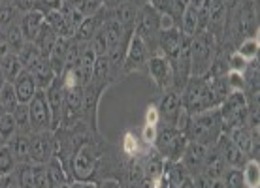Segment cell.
<instances>
[{"mask_svg": "<svg viewBox=\"0 0 260 188\" xmlns=\"http://www.w3.org/2000/svg\"><path fill=\"white\" fill-rule=\"evenodd\" d=\"M221 134H222V121H221L219 107H211L208 111L190 115L189 128L185 132V136H187L189 141L200 143V145H206V147L213 145Z\"/></svg>", "mask_w": 260, "mask_h": 188, "instance_id": "obj_1", "label": "cell"}, {"mask_svg": "<svg viewBox=\"0 0 260 188\" xmlns=\"http://www.w3.org/2000/svg\"><path fill=\"white\" fill-rule=\"evenodd\" d=\"M215 38L209 30H202L190 40V78H204L213 64Z\"/></svg>", "mask_w": 260, "mask_h": 188, "instance_id": "obj_2", "label": "cell"}, {"mask_svg": "<svg viewBox=\"0 0 260 188\" xmlns=\"http://www.w3.org/2000/svg\"><path fill=\"white\" fill-rule=\"evenodd\" d=\"M183 89H185V92H183L181 96V104L190 115L208 111L211 107H217L213 94H211V89L204 81V78H189V81H187V85Z\"/></svg>", "mask_w": 260, "mask_h": 188, "instance_id": "obj_3", "label": "cell"}, {"mask_svg": "<svg viewBox=\"0 0 260 188\" xmlns=\"http://www.w3.org/2000/svg\"><path fill=\"white\" fill-rule=\"evenodd\" d=\"M247 98L243 91L230 92L219 105V113H221L222 121V134H228L236 126H243L247 121Z\"/></svg>", "mask_w": 260, "mask_h": 188, "instance_id": "obj_4", "label": "cell"}, {"mask_svg": "<svg viewBox=\"0 0 260 188\" xmlns=\"http://www.w3.org/2000/svg\"><path fill=\"white\" fill-rule=\"evenodd\" d=\"M187 136L183 132H177L176 128H166L162 130L155 141V149L158 151V155L162 156L168 162H179L183 156V151L187 147Z\"/></svg>", "mask_w": 260, "mask_h": 188, "instance_id": "obj_5", "label": "cell"}, {"mask_svg": "<svg viewBox=\"0 0 260 188\" xmlns=\"http://www.w3.org/2000/svg\"><path fill=\"white\" fill-rule=\"evenodd\" d=\"M158 17H160V15H158L149 4H143V6L140 8V15H138L136 28H134V32H136L151 49H158V47H156V44H158V34H160Z\"/></svg>", "mask_w": 260, "mask_h": 188, "instance_id": "obj_6", "label": "cell"}, {"mask_svg": "<svg viewBox=\"0 0 260 188\" xmlns=\"http://www.w3.org/2000/svg\"><path fill=\"white\" fill-rule=\"evenodd\" d=\"M72 177L76 182H91L94 171H96V156L92 155L91 145L83 143L76 153L70 162Z\"/></svg>", "mask_w": 260, "mask_h": 188, "instance_id": "obj_7", "label": "cell"}, {"mask_svg": "<svg viewBox=\"0 0 260 188\" xmlns=\"http://www.w3.org/2000/svg\"><path fill=\"white\" fill-rule=\"evenodd\" d=\"M28 117L32 132H47V130L51 132V109L44 89H38L32 100L28 102Z\"/></svg>", "mask_w": 260, "mask_h": 188, "instance_id": "obj_8", "label": "cell"}, {"mask_svg": "<svg viewBox=\"0 0 260 188\" xmlns=\"http://www.w3.org/2000/svg\"><path fill=\"white\" fill-rule=\"evenodd\" d=\"M149 53H151V49L147 47V44L134 32L130 36L128 47H126V53H124L123 70L126 71V73L134 70H142L143 66L147 64V60H149V57H151Z\"/></svg>", "mask_w": 260, "mask_h": 188, "instance_id": "obj_9", "label": "cell"}, {"mask_svg": "<svg viewBox=\"0 0 260 188\" xmlns=\"http://www.w3.org/2000/svg\"><path fill=\"white\" fill-rule=\"evenodd\" d=\"M147 71H149L151 79L160 91H170V87L174 85V70H172V62H170L164 55L156 53L151 55L147 60Z\"/></svg>", "mask_w": 260, "mask_h": 188, "instance_id": "obj_10", "label": "cell"}, {"mask_svg": "<svg viewBox=\"0 0 260 188\" xmlns=\"http://www.w3.org/2000/svg\"><path fill=\"white\" fill-rule=\"evenodd\" d=\"M47 104L51 109V132L59 128V124L64 121V89L60 83V78H55L49 87L46 89Z\"/></svg>", "mask_w": 260, "mask_h": 188, "instance_id": "obj_11", "label": "cell"}, {"mask_svg": "<svg viewBox=\"0 0 260 188\" xmlns=\"http://www.w3.org/2000/svg\"><path fill=\"white\" fill-rule=\"evenodd\" d=\"M53 156V137L47 132H30V164H47Z\"/></svg>", "mask_w": 260, "mask_h": 188, "instance_id": "obj_12", "label": "cell"}, {"mask_svg": "<svg viewBox=\"0 0 260 188\" xmlns=\"http://www.w3.org/2000/svg\"><path fill=\"white\" fill-rule=\"evenodd\" d=\"M110 17H111L110 10H108L106 6L102 8L100 12L94 13V15H91V17H85L83 23L76 28L74 40H78V42H91V40L94 38V34L102 28V25H104Z\"/></svg>", "mask_w": 260, "mask_h": 188, "instance_id": "obj_13", "label": "cell"}, {"mask_svg": "<svg viewBox=\"0 0 260 188\" xmlns=\"http://www.w3.org/2000/svg\"><path fill=\"white\" fill-rule=\"evenodd\" d=\"M213 147L221 153L226 166H230V168L241 169L245 166V162L249 160V156L245 155V153H241L234 143L230 141V137H228L226 134H221V136L217 137V141L213 143Z\"/></svg>", "mask_w": 260, "mask_h": 188, "instance_id": "obj_14", "label": "cell"}, {"mask_svg": "<svg viewBox=\"0 0 260 188\" xmlns=\"http://www.w3.org/2000/svg\"><path fill=\"white\" fill-rule=\"evenodd\" d=\"M183 42H185V38H183L181 30L177 26H174V28L162 30V32L158 34V44H156V47H158L160 55H164L172 62V60H176V57L181 51Z\"/></svg>", "mask_w": 260, "mask_h": 188, "instance_id": "obj_15", "label": "cell"}, {"mask_svg": "<svg viewBox=\"0 0 260 188\" xmlns=\"http://www.w3.org/2000/svg\"><path fill=\"white\" fill-rule=\"evenodd\" d=\"M206 153H208V147H206V145H200V143H194V141L187 143V147L183 151V156L179 162L183 164V168L187 169V173H189L190 177L196 175V173H200L202 164L206 160Z\"/></svg>", "mask_w": 260, "mask_h": 188, "instance_id": "obj_16", "label": "cell"}, {"mask_svg": "<svg viewBox=\"0 0 260 188\" xmlns=\"http://www.w3.org/2000/svg\"><path fill=\"white\" fill-rule=\"evenodd\" d=\"M140 8H142V6H140V4H136V0H128V2H124V4H119L117 8H111L110 15H111V19L117 21L124 30L134 32L138 15H140Z\"/></svg>", "mask_w": 260, "mask_h": 188, "instance_id": "obj_17", "label": "cell"}, {"mask_svg": "<svg viewBox=\"0 0 260 188\" xmlns=\"http://www.w3.org/2000/svg\"><path fill=\"white\" fill-rule=\"evenodd\" d=\"M106 89V85L94 83L91 81L89 85L83 87V111L85 115L89 117L92 128L96 130V123H98V100H100V94Z\"/></svg>", "mask_w": 260, "mask_h": 188, "instance_id": "obj_18", "label": "cell"}, {"mask_svg": "<svg viewBox=\"0 0 260 188\" xmlns=\"http://www.w3.org/2000/svg\"><path fill=\"white\" fill-rule=\"evenodd\" d=\"M224 171H226V162H224L221 153L213 147L211 151L206 153V160L202 164L200 173L209 181H219V179H222Z\"/></svg>", "mask_w": 260, "mask_h": 188, "instance_id": "obj_19", "label": "cell"}, {"mask_svg": "<svg viewBox=\"0 0 260 188\" xmlns=\"http://www.w3.org/2000/svg\"><path fill=\"white\" fill-rule=\"evenodd\" d=\"M44 23H46V13H44V10H30V12H25L19 26L26 42H34V40H36L40 28L44 26Z\"/></svg>", "mask_w": 260, "mask_h": 188, "instance_id": "obj_20", "label": "cell"}, {"mask_svg": "<svg viewBox=\"0 0 260 188\" xmlns=\"http://www.w3.org/2000/svg\"><path fill=\"white\" fill-rule=\"evenodd\" d=\"M13 89H15V96H17L19 104H28L34 94H36V91H38L34 76L28 70H23L17 76V79L13 81Z\"/></svg>", "mask_w": 260, "mask_h": 188, "instance_id": "obj_21", "label": "cell"}, {"mask_svg": "<svg viewBox=\"0 0 260 188\" xmlns=\"http://www.w3.org/2000/svg\"><path fill=\"white\" fill-rule=\"evenodd\" d=\"M8 145L12 149L15 162L19 164H30V134H23V132H15L10 139Z\"/></svg>", "mask_w": 260, "mask_h": 188, "instance_id": "obj_22", "label": "cell"}, {"mask_svg": "<svg viewBox=\"0 0 260 188\" xmlns=\"http://www.w3.org/2000/svg\"><path fill=\"white\" fill-rule=\"evenodd\" d=\"M158 113H160V119L166 117L170 121V128H174V121H176V115L179 107H181V96L177 94V91H164V96L160 98L158 102Z\"/></svg>", "mask_w": 260, "mask_h": 188, "instance_id": "obj_23", "label": "cell"}, {"mask_svg": "<svg viewBox=\"0 0 260 188\" xmlns=\"http://www.w3.org/2000/svg\"><path fill=\"white\" fill-rule=\"evenodd\" d=\"M46 23L51 26L53 30L57 32V36L60 38H74V26L70 25V21L66 17L64 13H60L59 10H49L46 12Z\"/></svg>", "mask_w": 260, "mask_h": 188, "instance_id": "obj_24", "label": "cell"}, {"mask_svg": "<svg viewBox=\"0 0 260 188\" xmlns=\"http://www.w3.org/2000/svg\"><path fill=\"white\" fill-rule=\"evenodd\" d=\"M68 40L70 38H60L57 40V44L53 47V51L49 53V64H51L53 71H55V76L59 78L62 76V71L66 70V53H68Z\"/></svg>", "mask_w": 260, "mask_h": 188, "instance_id": "obj_25", "label": "cell"}, {"mask_svg": "<svg viewBox=\"0 0 260 188\" xmlns=\"http://www.w3.org/2000/svg\"><path fill=\"white\" fill-rule=\"evenodd\" d=\"M83 111V87H72L64 91V117H76Z\"/></svg>", "mask_w": 260, "mask_h": 188, "instance_id": "obj_26", "label": "cell"}, {"mask_svg": "<svg viewBox=\"0 0 260 188\" xmlns=\"http://www.w3.org/2000/svg\"><path fill=\"white\" fill-rule=\"evenodd\" d=\"M254 132H258V130H249L247 126L243 124V126H236V128H232L226 136L230 137V141L234 143L241 153H245V155L249 156V153H251V147H253Z\"/></svg>", "mask_w": 260, "mask_h": 188, "instance_id": "obj_27", "label": "cell"}, {"mask_svg": "<svg viewBox=\"0 0 260 188\" xmlns=\"http://www.w3.org/2000/svg\"><path fill=\"white\" fill-rule=\"evenodd\" d=\"M28 71L34 76L36 87H38V89H44V91H46L47 87L55 81V78H57V76H55V71H53V68H51V64H49V59H47V57H44L38 64L34 66L32 70H28Z\"/></svg>", "mask_w": 260, "mask_h": 188, "instance_id": "obj_28", "label": "cell"}, {"mask_svg": "<svg viewBox=\"0 0 260 188\" xmlns=\"http://www.w3.org/2000/svg\"><path fill=\"white\" fill-rule=\"evenodd\" d=\"M57 40H59L57 32H55L47 23H44V26L40 28L38 36H36V40H34L32 44L38 47L40 53H42L44 57H49V53L53 51V47H55V44H57Z\"/></svg>", "mask_w": 260, "mask_h": 188, "instance_id": "obj_29", "label": "cell"}, {"mask_svg": "<svg viewBox=\"0 0 260 188\" xmlns=\"http://www.w3.org/2000/svg\"><path fill=\"white\" fill-rule=\"evenodd\" d=\"M0 68H2V73H4L6 81H10V83H13L21 71L25 70L23 64H21L19 57H17V53H12V51L8 53L6 57L0 59Z\"/></svg>", "mask_w": 260, "mask_h": 188, "instance_id": "obj_30", "label": "cell"}, {"mask_svg": "<svg viewBox=\"0 0 260 188\" xmlns=\"http://www.w3.org/2000/svg\"><path fill=\"white\" fill-rule=\"evenodd\" d=\"M179 30H181L183 38L185 40H192L198 34V10L194 8H187L181 15V26H179Z\"/></svg>", "mask_w": 260, "mask_h": 188, "instance_id": "obj_31", "label": "cell"}, {"mask_svg": "<svg viewBox=\"0 0 260 188\" xmlns=\"http://www.w3.org/2000/svg\"><path fill=\"white\" fill-rule=\"evenodd\" d=\"M241 177H243V188H258L260 186V164L258 160L249 158L245 166L241 168Z\"/></svg>", "mask_w": 260, "mask_h": 188, "instance_id": "obj_32", "label": "cell"}, {"mask_svg": "<svg viewBox=\"0 0 260 188\" xmlns=\"http://www.w3.org/2000/svg\"><path fill=\"white\" fill-rule=\"evenodd\" d=\"M17 57H19L21 64H23V68H25V70H32L34 66H36L40 60L44 59V55L40 53V49L34 46L32 42H26L25 47H23V49L17 53Z\"/></svg>", "mask_w": 260, "mask_h": 188, "instance_id": "obj_33", "label": "cell"}, {"mask_svg": "<svg viewBox=\"0 0 260 188\" xmlns=\"http://www.w3.org/2000/svg\"><path fill=\"white\" fill-rule=\"evenodd\" d=\"M47 173H49V181L55 188L60 186V184H66L68 182V175H66L64 168H62V162H60L57 156H51L49 162H47Z\"/></svg>", "mask_w": 260, "mask_h": 188, "instance_id": "obj_34", "label": "cell"}, {"mask_svg": "<svg viewBox=\"0 0 260 188\" xmlns=\"http://www.w3.org/2000/svg\"><path fill=\"white\" fill-rule=\"evenodd\" d=\"M258 47H260L258 46V34H256V36H249V38L243 40L236 53H238L243 60L251 62V60L258 59Z\"/></svg>", "mask_w": 260, "mask_h": 188, "instance_id": "obj_35", "label": "cell"}, {"mask_svg": "<svg viewBox=\"0 0 260 188\" xmlns=\"http://www.w3.org/2000/svg\"><path fill=\"white\" fill-rule=\"evenodd\" d=\"M4 40H6V44H8V47H10V51L12 53H19L26 44V40H25V36H23V32H21L19 25L8 26L6 38Z\"/></svg>", "mask_w": 260, "mask_h": 188, "instance_id": "obj_36", "label": "cell"}, {"mask_svg": "<svg viewBox=\"0 0 260 188\" xmlns=\"http://www.w3.org/2000/svg\"><path fill=\"white\" fill-rule=\"evenodd\" d=\"M13 177H15V181H17V184H19V188H36L32 164H21L19 169H15Z\"/></svg>", "mask_w": 260, "mask_h": 188, "instance_id": "obj_37", "label": "cell"}, {"mask_svg": "<svg viewBox=\"0 0 260 188\" xmlns=\"http://www.w3.org/2000/svg\"><path fill=\"white\" fill-rule=\"evenodd\" d=\"M13 171H15V156H13L12 149L6 141L0 147V175H12Z\"/></svg>", "mask_w": 260, "mask_h": 188, "instance_id": "obj_38", "label": "cell"}, {"mask_svg": "<svg viewBox=\"0 0 260 188\" xmlns=\"http://www.w3.org/2000/svg\"><path fill=\"white\" fill-rule=\"evenodd\" d=\"M17 96H15V89H13V83L8 81L4 87H2V91H0V105L4 107V111L8 113H13L15 107H17Z\"/></svg>", "mask_w": 260, "mask_h": 188, "instance_id": "obj_39", "label": "cell"}, {"mask_svg": "<svg viewBox=\"0 0 260 188\" xmlns=\"http://www.w3.org/2000/svg\"><path fill=\"white\" fill-rule=\"evenodd\" d=\"M121 149H123L124 155L130 156V158H138V156L142 155V143H140V139H138L132 132H124Z\"/></svg>", "mask_w": 260, "mask_h": 188, "instance_id": "obj_40", "label": "cell"}, {"mask_svg": "<svg viewBox=\"0 0 260 188\" xmlns=\"http://www.w3.org/2000/svg\"><path fill=\"white\" fill-rule=\"evenodd\" d=\"M13 117H15V124H17V132H23V134L32 132L30 130V117H28V104H17V107L13 111Z\"/></svg>", "mask_w": 260, "mask_h": 188, "instance_id": "obj_41", "label": "cell"}, {"mask_svg": "<svg viewBox=\"0 0 260 188\" xmlns=\"http://www.w3.org/2000/svg\"><path fill=\"white\" fill-rule=\"evenodd\" d=\"M17 132V124H15V117H13V113H4V115H0V136L4 137V139H10Z\"/></svg>", "mask_w": 260, "mask_h": 188, "instance_id": "obj_42", "label": "cell"}, {"mask_svg": "<svg viewBox=\"0 0 260 188\" xmlns=\"http://www.w3.org/2000/svg\"><path fill=\"white\" fill-rule=\"evenodd\" d=\"M222 184H224V188H243L241 169L230 168L228 171H224V175H222Z\"/></svg>", "mask_w": 260, "mask_h": 188, "instance_id": "obj_43", "label": "cell"}, {"mask_svg": "<svg viewBox=\"0 0 260 188\" xmlns=\"http://www.w3.org/2000/svg\"><path fill=\"white\" fill-rule=\"evenodd\" d=\"M226 83H228L230 92L243 91V87H245V78H243V73H241V71L228 70L226 71Z\"/></svg>", "mask_w": 260, "mask_h": 188, "instance_id": "obj_44", "label": "cell"}, {"mask_svg": "<svg viewBox=\"0 0 260 188\" xmlns=\"http://www.w3.org/2000/svg\"><path fill=\"white\" fill-rule=\"evenodd\" d=\"M15 13H17V8L12 6V4L0 6V26H6V28H8L10 25H13Z\"/></svg>", "mask_w": 260, "mask_h": 188, "instance_id": "obj_45", "label": "cell"}, {"mask_svg": "<svg viewBox=\"0 0 260 188\" xmlns=\"http://www.w3.org/2000/svg\"><path fill=\"white\" fill-rule=\"evenodd\" d=\"M149 6L155 10L158 15H172L174 17V10H172V0H147Z\"/></svg>", "mask_w": 260, "mask_h": 188, "instance_id": "obj_46", "label": "cell"}, {"mask_svg": "<svg viewBox=\"0 0 260 188\" xmlns=\"http://www.w3.org/2000/svg\"><path fill=\"white\" fill-rule=\"evenodd\" d=\"M156 137H158V128H156V126H149V124H145L143 130H142L143 145H147V147H155Z\"/></svg>", "mask_w": 260, "mask_h": 188, "instance_id": "obj_47", "label": "cell"}, {"mask_svg": "<svg viewBox=\"0 0 260 188\" xmlns=\"http://www.w3.org/2000/svg\"><path fill=\"white\" fill-rule=\"evenodd\" d=\"M247 60H243L240 57V55H238V53H232V55H230V57H228V70H234V71H241V73H243V71H245V68H247Z\"/></svg>", "mask_w": 260, "mask_h": 188, "instance_id": "obj_48", "label": "cell"}, {"mask_svg": "<svg viewBox=\"0 0 260 188\" xmlns=\"http://www.w3.org/2000/svg\"><path fill=\"white\" fill-rule=\"evenodd\" d=\"M160 123V113H158V107L155 104L147 105V111H145V124L149 126H158Z\"/></svg>", "mask_w": 260, "mask_h": 188, "instance_id": "obj_49", "label": "cell"}, {"mask_svg": "<svg viewBox=\"0 0 260 188\" xmlns=\"http://www.w3.org/2000/svg\"><path fill=\"white\" fill-rule=\"evenodd\" d=\"M189 8V0H172V10H174V19H181L183 12Z\"/></svg>", "mask_w": 260, "mask_h": 188, "instance_id": "obj_50", "label": "cell"}, {"mask_svg": "<svg viewBox=\"0 0 260 188\" xmlns=\"http://www.w3.org/2000/svg\"><path fill=\"white\" fill-rule=\"evenodd\" d=\"M158 26H160V32H162V30H170V28L176 26V19H174L172 15H160V17H158Z\"/></svg>", "mask_w": 260, "mask_h": 188, "instance_id": "obj_51", "label": "cell"}, {"mask_svg": "<svg viewBox=\"0 0 260 188\" xmlns=\"http://www.w3.org/2000/svg\"><path fill=\"white\" fill-rule=\"evenodd\" d=\"M96 188H121V184L117 181H113V179H106V181L98 182Z\"/></svg>", "mask_w": 260, "mask_h": 188, "instance_id": "obj_52", "label": "cell"}, {"mask_svg": "<svg viewBox=\"0 0 260 188\" xmlns=\"http://www.w3.org/2000/svg\"><path fill=\"white\" fill-rule=\"evenodd\" d=\"M40 4H46V12L49 10H57L60 4V0H40Z\"/></svg>", "mask_w": 260, "mask_h": 188, "instance_id": "obj_53", "label": "cell"}, {"mask_svg": "<svg viewBox=\"0 0 260 188\" xmlns=\"http://www.w3.org/2000/svg\"><path fill=\"white\" fill-rule=\"evenodd\" d=\"M124 2H128V0H104V6L111 10V8H117L119 4H124Z\"/></svg>", "mask_w": 260, "mask_h": 188, "instance_id": "obj_54", "label": "cell"}, {"mask_svg": "<svg viewBox=\"0 0 260 188\" xmlns=\"http://www.w3.org/2000/svg\"><path fill=\"white\" fill-rule=\"evenodd\" d=\"M204 4H206V0H189V6L194 8V10H200Z\"/></svg>", "mask_w": 260, "mask_h": 188, "instance_id": "obj_55", "label": "cell"}, {"mask_svg": "<svg viewBox=\"0 0 260 188\" xmlns=\"http://www.w3.org/2000/svg\"><path fill=\"white\" fill-rule=\"evenodd\" d=\"M74 188H96L92 182H74Z\"/></svg>", "mask_w": 260, "mask_h": 188, "instance_id": "obj_56", "label": "cell"}, {"mask_svg": "<svg viewBox=\"0 0 260 188\" xmlns=\"http://www.w3.org/2000/svg\"><path fill=\"white\" fill-rule=\"evenodd\" d=\"M8 81H6V78H4V73H2V68H0V91H2V87L6 85Z\"/></svg>", "mask_w": 260, "mask_h": 188, "instance_id": "obj_57", "label": "cell"}, {"mask_svg": "<svg viewBox=\"0 0 260 188\" xmlns=\"http://www.w3.org/2000/svg\"><path fill=\"white\" fill-rule=\"evenodd\" d=\"M211 188H224V184H222L221 179L219 181H211Z\"/></svg>", "mask_w": 260, "mask_h": 188, "instance_id": "obj_58", "label": "cell"}, {"mask_svg": "<svg viewBox=\"0 0 260 188\" xmlns=\"http://www.w3.org/2000/svg\"><path fill=\"white\" fill-rule=\"evenodd\" d=\"M57 188H74V184H70V182H66V184H60V186Z\"/></svg>", "mask_w": 260, "mask_h": 188, "instance_id": "obj_59", "label": "cell"}, {"mask_svg": "<svg viewBox=\"0 0 260 188\" xmlns=\"http://www.w3.org/2000/svg\"><path fill=\"white\" fill-rule=\"evenodd\" d=\"M2 181H4V177L0 175V188H2Z\"/></svg>", "mask_w": 260, "mask_h": 188, "instance_id": "obj_60", "label": "cell"}, {"mask_svg": "<svg viewBox=\"0 0 260 188\" xmlns=\"http://www.w3.org/2000/svg\"><path fill=\"white\" fill-rule=\"evenodd\" d=\"M100 2H102V4H104V0H100Z\"/></svg>", "mask_w": 260, "mask_h": 188, "instance_id": "obj_61", "label": "cell"}, {"mask_svg": "<svg viewBox=\"0 0 260 188\" xmlns=\"http://www.w3.org/2000/svg\"><path fill=\"white\" fill-rule=\"evenodd\" d=\"M0 4H2V0H0Z\"/></svg>", "mask_w": 260, "mask_h": 188, "instance_id": "obj_62", "label": "cell"}]
</instances>
